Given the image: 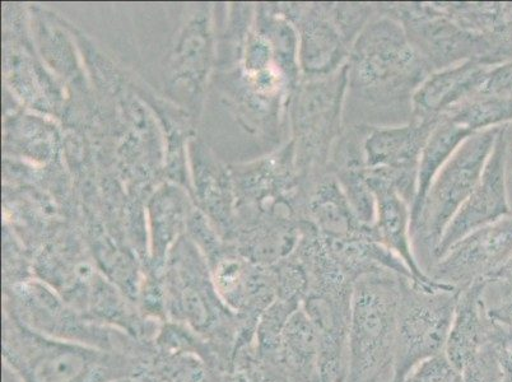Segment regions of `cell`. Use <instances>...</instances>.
Returning <instances> with one entry per match:
<instances>
[{"label":"cell","mask_w":512,"mask_h":382,"mask_svg":"<svg viewBox=\"0 0 512 382\" xmlns=\"http://www.w3.org/2000/svg\"><path fill=\"white\" fill-rule=\"evenodd\" d=\"M497 321H500V323L510 326V328L512 329V316H506V318L497 319Z\"/></svg>","instance_id":"obj_15"},{"label":"cell","mask_w":512,"mask_h":382,"mask_svg":"<svg viewBox=\"0 0 512 382\" xmlns=\"http://www.w3.org/2000/svg\"><path fill=\"white\" fill-rule=\"evenodd\" d=\"M445 382H464L462 374L459 371H456L455 368L450 372L448 379Z\"/></svg>","instance_id":"obj_13"},{"label":"cell","mask_w":512,"mask_h":382,"mask_svg":"<svg viewBox=\"0 0 512 382\" xmlns=\"http://www.w3.org/2000/svg\"><path fill=\"white\" fill-rule=\"evenodd\" d=\"M491 139L492 135H481L464 146L448 169L442 172L432 190L426 223L427 244L434 256L442 235L449 226L450 218L458 211L460 203L473 193L484 157L490 149Z\"/></svg>","instance_id":"obj_4"},{"label":"cell","mask_w":512,"mask_h":382,"mask_svg":"<svg viewBox=\"0 0 512 382\" xmlns=\"http://www.w3.org/2000/svg\"><path fill=\"white\" fill-rule=\"evenodd\" d=\"M318 362V332L301 306L283 329L278 367L288 382H319Z\"/></svg>","instance_id":"obj_7"},{"label":"cell","mask_w":512,"mask_h":382,"mask_svg":"<svg viewBox=\"0 0 512 382\" xmlns=\"http://www.w3.org/2000/svg\"><path fill=\"white\" fill-rule=\"evenodd\" d=\"M496 157L491 160L484 172L481 185L459 209L458 216L446 227L435 258L441 260L454 245L470 235V232L483 225L491 218L505 211L504 198V167H502V149L498 147Z\"/></svg>","instance_id":"obj_6"},{"label":"cell","mask_w":512,"mask_h":382,"mask_svg":"<svg viewBox=\"0 0 512 382\" xmlns=\"http://www.w3.org/2000/svg\"><path fill=\"white\" fill-rule=\"evenodd\" d=\"M467 133V128L448 125V127L440 129L434 139H432L430 146L427 148L425 160H423L420 197L417 199L416 213L420 212L421 203L425 200L428 184H430L431 177L435 174L437 167H439L440 163L444 161V158L448 156V153L453 149L455 144L458 143L459 139L463 138Z\"/></svg>","instance_id":"obj_8"},{"label":"cell","mask_w":512,"mask_h":382,"mask_svg":"<svg viewBox=\"0 0 512 382\" xmlns=\"http://www.w3.org/2000/svg\"><path fill=\"white\" fill-rule=\"evenodd\" d=\"M4 360L23 382H102L107 376L95 348L46 337L26 325L6 326Z\"/></svg>","instance_id":"obj_3"},{"label":"cell","mask_w":512,"mask_h":382,"mask_svg":"<svg viewBox=\"0 0 512 382\" xmlns=\"http://www.w3.org/2000/svg\"><path fill=\"white\" fill-rule=\"evenodd\" d=\"M460 291L445 283L425 286L402 279L393 382H403L422 362L445 353Z\"/></svg>","instance_id":"obj_2"},{"label":"cell","mask_w":512,"mask_h":382,"mask_svg":"<svg viewBox=\"0 0 512 382\" xmlns=\"http://www.w3.org/2000/svg\"><path fill=\"white\" fill-rule=\"evenodd\" d=\"M498 323H500V321H498ZM505 326H506V340H507V343H509V346L512 349V329L510 328V326H507V325H505Z\"/></svg>","instance_id":"obj_14"},{"label":"cell","mask_w":512,"mask_h":382,"mask_svg":"<svg viewBox=\"0 0 512 382\" xmlns=\"http://www.w3.org/2000/svg\"><path fill=\"white\" fill-rule=\"evenodd\" d=\"M402 278L376 272L353 286L346 382H393Z\"/></svg>","instance_id":"obj_1"},{"label":"cell","mask_w":512,"mask_h":382,"mask_svg":"<svg viewBox=\"0 0 512 382\" xmlns=\"http://www.w3.org/2000/svg\"><path fill=\"white\" fill-rule=\"evenodd\" d=\"M488 314L496 320L512 316V296L507 298L505 302H502L501 305L496 306L495 309L488 310Z\"/></svg>","instance_id":"obj_12"},{"label":"cell","mask_w":512,"mask_h":382,"mask_svg":"<svg viewBox=\"0 0 512 382\" xmlns=\"http://www.w3.org/2000/svg\"><path fill=\"white\" fill-rule=\"evenodd\" d=\"M454 367L446 357V354H440L434 358H430L414 370L409 372L403 382H445Z\"/></svg>","instance_id":"obj_10"},{"label":"cell","mask_w":512,"mask_h":382,"mask_svg":"<svg viewBox=\"0 0 512 382\" xmlns=\"http://www.w3.org/2000/svg\"><path fill=\"white\" fill-rule=\"evenodd\" d=\"M501 324V323H500ZM498 363H500L501 382H512V349L506 340V326L501 324L497 337Z\"/></svg>","instance_id":"obj_11"},{"label":"cell","mask_w":512,"mask_h":382,"mask_svg":"<svg viewBox=\"0 0 512 382\" xmlns=\"http://www.w3.org/2000/svg\"><path fill=\"white\" fill-rule=\"evenodd\" d=\"M500 329L501 324L498 323L495 337L464 368L462 372L464 382H501V370L497 354V337Z\"/></svg>","instance_id":"obj_9"},{"label":"cell","mask_w":512,"mask_h":382,"mask_svg":"<svg viewBox=\"0 0 512 382\" xmlns=\"http://www.w3.org/2000/svg\"><path fill=\"white\" fill-rule=\"evenodd\" d=\"M484 288L486 279L469 284L460 291L456 305L445 354L451 366L460 374L491 342L497 330L498 321L488 314Z\"/></svg>","instance_id":"obj_5"},{"label":"cell","mask_w":512,"mask_h":382,"mask_svg":"<svg viewBox=\"0 0 512 382\" xmlns=\"http://www.w3.org/2000/svg\"><path fill=\"white\" fill-rule=\"evenodd\" d=\"M111 382H147V381H144V380H138V379H124V380H119V381H111Z\"/></svg>","instance_id":"obj_16"}]
</instances>
